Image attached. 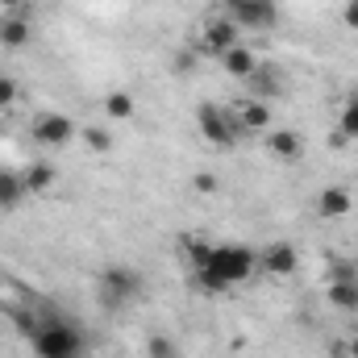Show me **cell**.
<instances>
[{
  "instance_id": "8fae6325",
  "label": "cell",
  "mask_w": 358,
  "mask_h": 358,
  "mask_svg": "<svg viewBox=\"0 0 358 358\" xmlns=\"http://www.w3.org/2000/svg\"><path fill=\"white\" fill-rule=\"evenodd\" d=\"M234 117H238V129H242V134L267 129V125H271V100L246 96V100H238V104H234Z\"/></svg>"
},
{
  "instance_id": "5b68a950",
  "label": "cell",
  "mask_w": 358,
  "mask_h": 358,
  "mask_svg": "<svg viewBox=\"0 0 358 358\" xmlns=\"http://www.w3.org/2000/svg\"><path fill=\"white\" fill-rule=\"evenodd\" d=\"M242 42V25L229 17V13H213L208 21H204V29H200V42H196V50L200 55H213V59H221L225 50H234Z\"/></svg>"
},
{
  "instance_id": "7a4b0ae2",
  "label": "cell",
  "mask_w": 358,
  "mask_h": 358,
  "mask_svg": "<svg viewBox=\"0 0 358 358\" xmlns=\"http://www.w3.org/2000/svg\"><path fill=\"white\" fill-rule=\"evenodd\" d=\"M29 342L38 358H84V334L59 313H42L38 321H29Z\"/></svg>"
},
{
  "instance_id": "4fadbf2b",
  "label": "cell",
  "mask_w": 358,
  "mask_h": 358,
  "mask_svg": "<svg viewBox=\"0 0 358 358\" xmlns=\"http://www.w3.org/2000/svg\"><path fill=\"white\" fill-rule=\"evenodd\" d=\"M0 46H8V50L29 46V17H25V8L0 13Z\"/></svg>"
},
{
  "instance_id": "9c48e42d",
  "label": "cell",
  "mask_w": 358,
  "mask_h": 358,
  "mask_svg": "<svg viewBox=\"0 0 358 358\" xmlns=\"http://www.w3.org/2000/svg\"><path fill=\"white\" fill-rule=\"evenodd\" d=\"M329 304L338 313H358V271L338 267L329 275Z\"/></svg>"
},
{
  "instance_id": "ba28073f",
  "label": "cell",
  "mask_w": 358,
  "mask_h": 358,
  "mask_svg": "<svg viewBox=\"0 0 358 358\" xmlns=\"http://www.w3.org/2000/svg\"><path fill=\"white\" fill-rule=\"evenodd\" d=\"M242 29H271L275 21H279V0H242L234 13H229Z\"/></svg>"
},
{
  "instance_id": "44dd1931",
  "label": "cell",
  "mask_w": 358,
  "mask_h": 358,
  "mask_svg": "<svg viewBox=\"0 0 358 358\" xmlns=\"http://www.w3.org/2000/svg\"><path fill=\"white\" fill-rule=\"evenodd\" d=\"M13 104H17V80L0 76V108H13Z\"/></svg>"
},
{
  "instance_id": "e0dca14e",
  "label": "cell",
  "mask_w": 358,
  "mask_h": 358,
  "mask_svg": "<svg viewBox=\"0 0 358 358\" xmlns=\"http://www.w3.org/2000/svg\"><path fill=\"white\" fill-rule=\"evenodd\" d=\"M338 129L342 138H358V92H350L342 100V113H338Z\"/></svg>"
},
{
  "instance_id": "8992f818",
  "label": "cell",
  "mask_w": 358,
  "mask_h": 358,
  "mask_svg": "<svg viewBox=\"0 0 358 358\" xmlns=\"http://www.w3.org/2000/svg\"><path fill=\"white\" fill-rule=\"evenodd\" d=\"M29 129H34V142H38V146H50V150H63V146H71V138H76V121H71L67 113H59V108L38 113Z\"/></svg>"
},
{
  "instance_id": "484cf974",
  "label": "cell",
  "mask_w": 358,
  "mask_h": 358,
  "mask_svg": "<svg viewBox=\"0 0 358 358\" xmlns=\"http://www.w3.org/2000/svg\"><path fill=\"white\" fill-rule=\"evenodd\" d=\"M350 358H358V338H355V342H350Z\"/></svg>"
},
{
  "instance_id": "7402d4cb",
  "label": "cell",
  "mask_w": 358,
  "mask_h": 358,
  "mask_svg": "<svg viewBox=\"0 0 358 358\" xmlns=\"http://www.w3.org/2000/svg\"><path fill=\"white\" fill-rule=\"evenodd\" d=\"M88 142H92V150H108V146H113L108 134H100V129H88Z\"/></svg>"
},
{
  "instance_id": "52a82bcc",
  "label": "cell",
  "mask_w": 358,
  "mask_h": 358,
  "mask_svg": "<svg viewBox=\"0 0 358 358\" xmlns=\"http://www.w3.org/2000/svg\"><path fill=\"white\" fill-rule=\"evenodd\" d=\"M296 267H300V255H296L292 242H271L259 255V271L271 275V279H287V275H296Z\"/></svg>"
},
{
  "instance_id": "277c9868",
  "label": "cell",
  "mask_w": 358,
  "mask_h": 358,
  "mask_svg": "<svg viewBox=\"0 0 358 358\" xmlns=\"http://www.w3.org/2000/svg\"><path fill=\"white\" fill-rule=\"evenodd\" d=\"M196 125H200V134H204L217 150H234V142L242 138L238 117H234V108H225V104H200V108H196Z\"/></svg>"
},
{
  "instance_id": "2e32d148",
  "label": "cell",
  "mask_w": 358,
  "mask_h": 358,
  "mask_svg": "<svg viewBox=\"0 0 358 358\" xmlns=\"http://www.w3.org/2000/svg\"><path fill=\"white\" fill-rule=\"evenodd\" d=\"M267 150L275 155V159H300V155H304L300 134H292V129H271L267 134Z\"/></svg>"
},
{
  "instance_id": "4316f807",
  "label": "cell",
  "mask_w": 358,
  "mask_h": 358,
  "mask_svg": "<svg viewBox=\"0 0 358 358\" xmlns=\"http://www.w3.org/2000/svg\"><path fill=\"white\" fill-rule=\"evenodd\" d=\"M355 179H358V176H355Z\"/></svg>"
},
{
  "instance_id": "cb8c5ba5",
  "label": "cell",
  "mask_w": 358,
  "mask_h": 358,
  "mask_svg": "<svg viewBox=\"0 0 358 358\" xmlns=\"http://www.w3.org/2000/svg\"><path fill=\"white\" fill-rule=\"evenodd\" d=\"M213 4H217V8H221V13H234V8H238V4H242V0H213Z\"/></svg>"
},
{
  "instance_id": "d6986e66",
  "label": "cell",
  "mask_w": 358,
  "mask_h": 358,
  "mask_svg": "<svg viewBox=\"0 0 358 358\" xmlns=\"http://www.w3.org/2000/svg\"><path fill=\"white\" fill-rule=\"evenodd\" d=\"M25 176V187L29 192H46L50 183H55V167H46V163H34L29 171H21Z\"/></svg>"
},
{
  "instance_id": "d4e9b609",
  "label": "cell",
  "mask_w": 358,
  "mask_h": 358,
  "mask_svg": "<svg viewBox=\"0 0 358 358\" xmlns=\"http://www.w3.org/2000/svg\"><path fill=\"white\" fill-rule=\"evenodd\" d=\"M21 4H25V0H0V8H4V13H17Z\"/></svg>"
},
{
  "instance_id": "ac0fdd59",
  "label": "cell",
  "mask_w": 358,
  "mask_h": 358,
  "mask_svg": "<svg viewBox=\"0 0 358 358\" xmlns=\"http://www.w3.org/2000/svg\"><path fill=\"white\" fill-rule=\"evenodd\" d=\"M104 113H108L113 121H129V117H134V96H125V92H108Z\"/></svg>"
},
{
  "instance_id": "3957f363",
  "label": "cell",
  "mask_w": 358,
  "mask_h": 358,
  "mask_svg": "<svg viewBox=\"0 0 358 358\" xmlns=\"http://www.w3.org/2000/svg\"><path fill=\"white\" fill-rule=\"evenodd\" d=\"M142 292H146V283L134 267H104L96 279V300L104 313H125L129 304L142 300Z\"/></svg>"
},
{
  "instance_id": "6da1fadb",
  "label": "cell",
  "mask_w": 358,
  "mask_h": 358,
  "mask_svg": "<svg viewBox=\"0 0 358 358\" xmlns=\"http://www.w3.org/2000/svg\"><path fill=\"white\" fill-rule=\"evenodd\" d=\"M259 271V255L242 242H213L208 259L200 267H192V279L200 292H229L238 283H246Z\"/></svg>"
},
{
  "instance_id": "603a6c76",
  "label": "cell",
  "mask_w": 358,
  "mask_h": 358,
  "mask_svg": "<svg viewBox=\"0 0 358 358\" xmlns=\"http://www.w3.org/2000/svg\"><path fill=\"white\" fill-rule=\"evenodd\" d=\"M342 17H346L350 29H358V0H346V13H342Z\"/></svg>"
},
{
  "instance_id": "30bf717a",
  "label": "cell",
  "mask_w": 358,
  "mask_h": 358,
  "mask_svg": "<svg viewBox=\"0 0 358 358\" xmlns=\"http://www.w3.org/2000/svg\"><path fill=\"white\" fill-rule=\"evenodd\" d=\"M317 213H321L325 221H342V217H350V213H355V196H350V187H346V183L325 187V192L317 196Z\"/></svg>"
},
{
  "instance_id": "5bb4252c",
  "label": "cell",
  "mask_w": 358,
  "mask_h": 358,
  "mask_svg": "<svg viewBox=\"0 0 358 358\" xmlns=\"http://www.w3.org/2000/svg\"><path fill=\"white\" fill-rule=\"evenodd\" d=\"M25 196H29V187H25L21 171H0V213H13Z\"/></svg>"
},
{
  "instance_id": "9a60e30c",
  "label": "cell",
  "mask_w": 358,
  "mask_h": 358,
  "mask_svg": "<svg viewBox=\"0 0 358 358\" xmlns=\"http://www.w3.org/2000/svg\"><path fill=\"white\" fill-rule=\"evenodd\" d=\"M279 80H283V76H279L275 67H263V63H259V71L246 80V92H250V96H259V100H271V96H279V88H283Z\"/></svg>"
},
{
  "instance_id": "ffe728a7",
  "label": "cell",
  "mask_w": 358,
  "mask_h": 358,
  "mask_svg": "<svg viewBox=\"0 0 358 358\" xmlns=\"http://www.w3.org/2000/svg\"><path fill=\"white\" fill-rule=\"evenodd\" d=\"M146 355L150 358H179V350L167 342V338H150V342H146Z\"/></svg>"
},
{
  "instance_id": "7c38bea8",
  "label": "cell",
  "mask_w": 358,
  "mask_h": 358,
  "mask_svg": "<svg viewBox=\"0 0 358 358\" xmlns=\"http://www.w3.org/2000/svg\"><path fill=\"white\" fill-rule=\"evenodd\" d=\"M221 67H225V76H234V80H242V84H246V80L259 71V55H255L246 42H238L234 50H225V55H221Z\"/></svg>"
}]
</instances>
